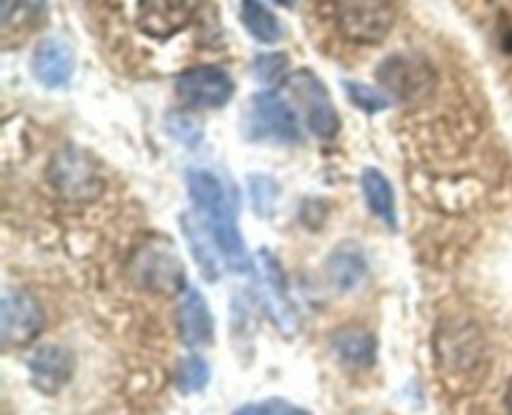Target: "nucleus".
I'll list each match as a JSON object with an SVG mask.
<instances>
[{
    "label": "nucleus",
    "mask_w": 512,
    "mask_h": 415,
    "mask_svg": "<svg viewBox=\"0 0 512 415\" xmlns=\"http://www.w3.org/2000/svg\"><path fill=\"white\" fill-rule=\"evenodd\" d=\"M188 193L193 198L195 210L203 215L208 228L213 230L215 243L223 253L225 265L235 273H245L250 268V253L240 235L238 218H235V203L230 198L223 180L205 168L188 170Z\"/></svg>",
    "instance_id": "f257e3e1"
},
{
    "label": "nucleus",
    "mask_w": 512,
    "mask_h": 415,
    "mask_svg": "<svg viewBox=\"0 0 512 415\" xmlns=\"http://www.w3.org/2000/svg\"><path fill=\"white\" fill-rule=\"evenodd\" d=\"M240 130L248 140L255 143H283L293 145L300 140V123L295 110L290 108L288 100L280 98L278 93H255L245 105Z\"/></svg>",
    "instance_id": "f03ea898"
},
{
    "label": "nucleus",
    "mask_w": 512,
    "mask_h": 415,
    "mask_svg": "<svg viewBox=\"0 0 512 415\" xmlns=\"http://www.w3.org/2000/svg\"><path fill=\"white\" fill-rule=\"evenodd\" d=\"M285 88H288V93L295 98L300 113L305 115V123H308V128L313 130L318 138L330 140L338 135V110H335L325 85L320 83L310 70H300V73L290 75V78L285 80Z\"/></svg>",
    "instance_id": "7ed1b4c3"
},
{
    "label": "nucleus",
    "mask_w": 512,
    "mask_h": 415,
    "mask_svg": "<svg viewBox=\"0 0 512 415\" xmlns=\"http://www.w3.org/2000/svg\"><path fill=\"white\" fill-rule=\"evenodd\" d=\"M175 93L190 108L218 110L230 103V98L235 93V85L233 78L223 68L200 65V68H190L178 75V80H175Z\"/></svg>",
    "instance_id": "20e7f679"
},
{
    "label": "nucleus",
    "mask_w": 512,
    "mask_h": 415,
    "mask_svg": "<svg viewBox=\"0 0 512 415\" xmlns=\"http://www.w3.org/2000/svg\"><path fill=\"white\" fill-rule=\"evenodd\" d=\"M50 180L68 200H93L103 190L100 170L78 148H65L50 163Z\"/></svg>",
    "instance_id": "39448f33"
},
{
    "label": "nucleus",
    "mask_w": 512,
    "mask_h": 415,
    "mask_svg": "<svg viewBox=\"0 0 512 415\" xmlns=\"http://www.w3.org/2000/svg\"><path fill=\"white\" fill-rule=\"evenodd\" d=\"M395 23L393 0H340V28L350 40L378 43Z\"/></svg>",
    "instance_id": "423d86ee"
},
{
    "label": "nucleus",
    "mask_w": 512,
    "mask_h": 415,
    "mask_svg": "<svg viewBox=\"0 0 512 415\" xmlns=\"http://www.w3.org/2000/svg\"><path fill=\"white\" fill-rule=\"evenodd\" d=\"M258 278H260V295L268 308L270 318L275 320L283 333H293L298 328V310H295L293 298H290L288 283H285L283 265L275 260L270 250H260L258 255Z\"/></svg>",
    "instance_id": "0eeeda50"
},
{
    "label": "nucleus",
    "mask_w": 512,
    "mask_h": 415,
    "mask_svg": "<svg viewBox=\"0 0 512 415\" xmlns=\"http://www.w3.org/2000/svg\"><path fill=\"white\" fill-rule=\"evenodd\" d=\"M43 330V310L23 290L8 288L0 308V335L5 345H28Z\"/></svg>",
    "instance_id": "6e6552de"
},
{
    "label": "nucleus",
    "mask_w": 512,
    "mask_h": 415,
    "mask_svg": "<svg viewBox=\"0 0 512 415\" xmlns=\"http://www.w3.org/2000/svg\"><path fill=\"white\" fill-rule=\"evenodd\" d=\"M135 275L150 290L173 293L183 288V263L168 243H150L135 258Z\"/></svg>",
    "instance_id": "1a4fd4ad"
},
{
    "label": "nucleus",
    "mask_w": 512,
    "mask_h": 415,
    "mask_svg": "<svg viewBox=\"0 0 512 415\" xmlns=\"http://www.w3.org/2000/svg\"><path fill=\"white\" fill-rule=\"evenodd\" d=\"M198 0H140L138 28L150 38H173L193 20Z\"/></svg>",
    "instance_id": "9d476101"
},
{
    "label": "nucleus",
    "mask_w": 512,
    "mask_h": 415,
    "mask_svg": "<svg viewBox=\"0 0 512 415\" xmlns=\"http://www.w3.org/2000/svg\"><path fill=\"white\" fill-rule=\"evenodd\" d=\"M180 228H183L185 238H188V245L193 250L200 273L205 275V280L215 283L220 278V273H223L225 258H220L223 253H220L218 243H215L213 230L208 228V223H205L198 210L195 213H183Z\"/></svg>",
    "instance_id": "9b49d317"
},
{
    "label": "nucleus",
    "mask_w": 512,
    "mask_h": 415,
    "mask_svg": "<svg viewBox=\"0 0 512 415\" xmlns=\"http://www.w3.org/2000/svg\"><path fill=\"white\" fill-rule=\"evenodd\" d=\"M33 73L45 88H65L75 73V55L60 38H45L33 53Z\"/></svg>",
    "instance_id": "f8f14e48"
},
{
    "label": "nucleus",
    "mask_w": 512,
    "mask_h": 415,
    "mask_svg": "<svg viewBox=\"0 0 512 415\" xmlns=\"http://www.w3.org/2000/svg\"><path fill=\"white\" fill-rule=\"evenodd\" d=\"M73 355L60 345H43L30 358V380L40 393L55 395L73 375Z\"/></svg>",
    "instance_id": "ddd939ff"
},
{
    "label": "nucleus",
    "mask_w": 512,
    "mask_h": 415,
    "mask_svg": "<svg viewBox=\"0 0 512 415\" xmlns=\"http://www.w3.org/2000/svg\"><path fill=\"white\" fill-rule=\"evenodd\" d=\"M178 325L180 338H183L190 348H205V345L213 343V313H210L208 303H205V298L195 288L183 290V295H180Z\"/></svg>",
    "instance_id": "4468645a"
},
{
    "label": "nucleus",
    "mask_w": 512,
    "mask_h": 415,
    "mask_svg": "<svg viewBox=\"0 0 512 415\" xmlns=\"http://www.w3.org/2000/svg\"><path fill=\"white\" fill-rule=\"evenodd\" d=\"M328 273L330 280L335 283V288H358V285L363 283L365 275H368V263H365L363 250L355 248V245H343V248H338L333 258H330Z\"/></svg>",
    "instance_id": "2eb2a0df"
},
{
    "label": "nucleus",
    "mask_w": 512,
    "mask_h": 415,
    "mask_svg": "<svg viewBox=\"0 0 512 415\" xmlns=\"http://www.w3.org/2000/svg\"><path fill=\"white\" fill-rule=\"evenodd\" d=\"M333 348L345 363L355 365V368H368L375 363V355H378V343H375L373 335L368 330L360 328H343L333 338Z\"/></svg>",
    "instance_id": "dca6fc26"
},
{
    "label": "nucleus",
    "mask_w": 512,
    "mask_h": 415,
    "mask_svg": "<svg viewBox=\"0 0 512 415\" xmlns=\"http://www.w3.org/2000/svg\"><path fill=\"white\" fill-rule=\"evenodd\" d=\"M363 193L368 200L370 210L383 220L388 228L398 225V215H395V193L390 180L385 178V173H380L378 168H368L363 173Z\"/></svg>",
    "instance_id": "f3484780"
},
{
    "label": "nucleus",
    "mask_w": 512,
    "mask_h": 415,
    "mask_svg": "<svg viewBox=\"0 0 512 415\" xmlns=\"http://www.w3.org/2000/svg\"><path fill=\"white\" fill-rule=\"evenodd\" d=\"M240 20L245 30L260 43H278L283 35V25L278 23L263 0H240Z\"/></svg>",
    "instance_id": "a211bd4d"
},
{
    "label": "nucleus",
    "mask_w": 512,
    "mask_h": 415,
    "mask_svg": "<svg viewBox=\"0 0 512 415\" xmlns=\"http://www.w3.org/2000/svg\"><path fill=\"white\" fill-rule=\"evenodd\" d=\"M250 198H253V210L260 218H268L275 213L280 198V185L270 175H250L248 180Z\"/></svg>",
    "instance_id": "6ab92c4d"
},
{
    "label": "nucleus",
    "mask_w": 512,
    "mask_h": 415,
    "mask_svg": "<svg viewBox=\"0 0 512 415\" xmlns=\"http://www.w3.org/2000/svg\"><path fill=\"white\" fill-rule=\"evenodd\" d=\"M210 365L200 355H188L178 368V388L183 393H198L208 385Z\"/></svg>",
    "instance_id": "aec40b11"
},
{
    "label": "nucleus",
    "mask_w": 512,
    "mask_h": 415,
    "mask_svg": "<svg viewBox=\"0 0 512 415\" xmlns=\"http://www.w3.org/2000/svg\"><path fill=\"white\" fill-rule=\"evenodd\" d=\"M343 88H345V93H348L350 103H353L355 108L365 110V113H380V110L390 108L388 95H383L380 90L370 88V85L355 83V80H345Z\"/></svg>",
    "instance_id": "412c9836"
},
{
    "label": "nucleus",
    "mask_w": 512,
    "mask_h": 415,
    "mask_svg": "<svg viewBox=\"0 0 512 415\" xmlns=\"http://www.w3.org/2000/svg\"><path fill=\"white\" fill-rule=\"evenodd\" d=\"M233 415H310V413L305 408H300V405L290 403V400L268 398V400H260V403L243 405V408L235 410Z\"/></svg>",
    "instance_id": "4be33fe9"
},
{
    "label": "nucleus",
    "mask_w": 512,
    "mask_h": 415,
    "mask_svg": "<svg viewBox=\"0 0 512 415\" xmlns=\"http://www.w3.org/2000/svg\"><path fill=\"white\" fill-rule=\"evenodd\" d=\"M168 130L183 145H198L203 140V125L190 115H170Z\"/></svg>",
    "instance_id": "5701e85b"
},
{
    "label": "nucleus",
    "mask_w": 512,
    "mask_h": 415,
    "mask_svg": "<svg viewBox=\"0 0 512 415\" xmlns=\"http://www.w3.org/2000/svg\"><path fill=\"white\" fill-rule=\"evenodd\" d=\"M288 70V55L283 53H265L258 55L253 63V73L258 75L265 83H273V80H280Z\"/></svg>",
    "instance_id": "b1692460"
},
{
    "label": "nucleus",
    "mask_w": 512,
    "mask_h": 415,
    "mask_svg": "<svg viewBox=\"0 0 512 415\" xmlns=\"http://www.w3.org/2000/svg\"><path fill=\"white\" fill-rule=\"evenodd\" d=\"M505 405H508V413L512 415V380L508 385V393H505Z\"/></svg>",
    "instance_id": "393cba45"
},
{
    "label": "nucleus",
    "mask_w": 512,
    "mask_h": 415,
    "mask_svg": "<svg viewBox=\"0 0 512 415\" xmlns=\"http://www.w3.org/2000/svg\"><path fill=\"white\" fill-rule=\"evenodd\" d=\"M275 3H280V5H288V8H290V5H293L295 0H275Z\"/></svg>",
    "instance_id": "a878e982"
}]
</instances>
